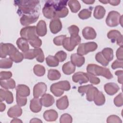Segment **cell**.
Instances as JSON below:
<instances>
[{
    "instance_id": "6da1fadb",
    "label": "cell",
    "mask_w": 123,
    "mask_h": 123,
    "mask_svg": "<svg viewBox=\"0 0 123 123\" xmlns=\"http://www.w3.org/2000/svg\"><path fill=\"white\" fill-rule=\"evenodd\" d=\"M39 0H14V5L18 6L17 13L19 15L39 14L40 6Z\"/></svg>"
},
{
    "instance_id": "7a4b0ae2",
    "label": "cell",
    "mask_w": 123,
    "mask_h": 123,
    "mask_svg": "<svg viewBox=\"0 0 123 123\" xmlns=\"http://www.w3.org/2000/svg\"><path fill=\"white\" fill-rule=\"evenodd\" d=\"M36 26H28L23 28L20 31V36L26 39L35 48H39L42 45V41L37 35Z\"/></svg>"
},
{
    "instance_id": "3957f363",
    "label": "cell",
    "mask_w": 123,
    "mask_h": 123,
    "mask_svg": "<svg viewBox=\"0 0 123 123\" xmlns=\"http://www.w3.org/2000/svg\"><path fill=\"white\" fill-rule=\"evenodd\" d=\"M67 0H48L46 2L42 9L44 16L48 19H53L55 18L56 12L58 8L67 3Z\"/></svg>"
},
{
    "instance_id": "277c9868",
    "label": "cell",
    "mask_w": 123,
    "mask_h": 123,
    "mask_svg": "<svg viewBox=\"0 0 123 123\" xmlns=\"http://www.w3.org/2000/svg\"><path fill=\"white\" fill-rule=\"evenodd\" d=\"M87 72L94 75H101L108 79H111L113 75L108 68L99 66L95 64H89L86 67Z\"/></svg>"
},
{
    "instance_id": "5b68a950",
    "label": "cell",
    "mask_w": 123,
    "mask_h": 123,
    "mask_svg": "<svg viewBox=\"0 0 123 123\" xmlns=\"http://www.w3.org/2000/svg\"><path fill=\"white\" fill-rule=\"evenodd\" d=\"M71 88L70 83L66 80L60 81L52 84L50 87L51 92L56 97H60L64 91H68Z\"/></svg>"
},
{
    "instance_id": "8992f818",
    "label": "cell",
    "mask_w": 123,
    "mask_h": 123,
    "mask_svg": "<svg viewBox=\"0 0 123 123\" xmlns=\"http://www.w3.org/2000/svg\"><path fill=\"white\" fill-rule=\"evenodd\" d=\"M24 58L26 59L32 60L35 58L37 62H43L44 61V55L41 49L36 48L29 49L25 52L23 53Z\"/></svg>"
},
{
    "instance_id": "52a82bcc",
    "label": "cell",
    "mask_w": 123,
    "mask_h": 123,
    "mask_svg": "<svg viewBox=\"0 0 123 123\" xmlns=\"http://www.w3.org/2000/svg\"><path fill=\"white\" fill-rule=\"evenodd\" d=\"M81 41L80 37L78 35L76 36H71L66 37L63 41L62 46L63 48L69 51H72Z\"/></svg>"
},
{
    "instance_id": "ba28073f",
    "label": "cell",
    "mask_w": 123,
    "mask_h": 123,
    "mask_svg": "<svg viewBox=\"0 0 123 123\" xmlns=\"http://www.w3.org/2000/svg\"><path fill=\"white\" fill-rule=\"evenodd\" d=\"M98 48V45L95 42H89L81 43L79 45L77 49L78 54L83 56L87 54L89 52L95 51Z\"/></svg>"
},
{
    "instance_id": "9c48e42d",
    "label": "cell",
    "mask_w": 123,
    "mask_h": 123,
    "mask_svg": "<svg viewBox=\"0 0 123 123\" xmlns=\"http://www.w3.org/2000/svg\"><path fill=\"white\" fill-rule=\"evenodd\" d=\"M122 15L117 11H112L109 12L106 19V23L110 27H115L120 24V20Z\"/></svg>"
},
{
    "instance_id": "30bf717a",
    "label": "cell",
    "mask_w": 123,
    "mask_h": 123,
    "mask_svg": "<svg viewBox=\"0 0 123 123\" xmlns=\"http://www.w3.org/2000/svg\"><path fill=\"white\" fill-rule=\"evenodd\" d=\"M17 49L11 43H1L0 44V57L5 58L7 55H11Z\"/></svg>"
},
{
    "instance_id": "8fae6325",
    "label": "cell",
    "mask_w": 123,
    "mask_h": 123,
    "mask_svg": "<svg viewBox=\"0 0 123 123\" xmlns=\"http://www.w3.org/2000/svg\"><path fill=\"white\" fill-rule=\"evenodd\" d=\"M107 37L112 43L116 42L118 45L123 46V36L119 31L117 30H111L108 33Z\"/></svg>"
},
{
    "instance_id": "7c38bea8",
    "label": "cell",
    "mask_w": 123,
    "mask_h": 123,
    "mask_svg": "<svg viewBox=\"0 0 123 123\" xmlns=\"http://www.w3.org/2000/svg\"><path fill=\"white\" fill-rule=\"evenodd\" d=\"M47 86L45 83L39 82L35 85L33 88V96L34 98H38L45 94Z\"/></svg>"
},
{
    "instance_id": "4fadbf2b",
    "label": "cell",
    "mask_w": 123,
    "mask_h": 123,
    "mask_svg": "<svg viewBox=\"0 0 123 123\" xmlns=\"http://www.w3.org/2000/svg\"><path fill=\"white\" fill-rule=\"evenodd\" d=\"M39 14L24 15L20 18V23L22 25L27 26L35 23L39 18Z\"/></svg>"
},
{
    "instance_id": "5bb4252c",
    "label": "cell",
    "mask_w": 123,
    "mask_h": 123,
    "mask_svg": "<svg viewBox=\"0 0 123 123\" xmlns=\"http://www.w3.org/2000/svg\"><path fill=\"white\" fill-rule=\"evenodd\" d=\"M62 28V24L58 18L52 19L49 23V29L53 34H57L59 32Z\"/></svg>"
},
{
    "instance_id": "9a60e30c",
    "label": "cell",
    "mask_w": 123,
    "mask_h": 123,
    "mask_svg": "<svg viewBox=\"0 0 123 123\" xmlns=\"http://www.w3.org/2000/svg\"><path fill=\"white\" fill-rule=\"evenodd\" d=\"M0 100L1 102L5 100L8 104L12 103L13 101L12 93L7 89L4 90L1 88L0 89Z\"/></svg>"
},
{
    "instance_id": "2e32d148",
    "label": "cell",
    "mask_w": 123,
    "mask_h": 123,
    "mask_svg": "<svg viewBox=\"0 0 123 123\" xmlns=\"http://www.w3.org/2000/svg\"><path fill=\"white\" fill-rule=\"evenodd\" d=\"M72 80L74 82L79 83L80 84L86 83L89 81L86 74L82 72L75 73L72 76Z\"/></svg>"
},
{
    "instance_id": "e0dca14e",
    "label": "cell",
    "mask_w": 123,
    "mask_h": 123,
    "mask_svg": "<svg viewBox=\"0 0 123 123\" xmlns=\"http://www.w3.org/2000/svg\"><path fill=\"white\" fill-rule=\"evenodd\" d=\"M82 35L86 39H94L96 37L97 33L93 28L86 26L83 29Z\"/></svg>"
},
{
    "instance_id": "ac0fdd59",
    "label": "cell",
    "mask_w": 123,
    "mask_h": 123,
    "mask_svg": "<svg viewBox=\"0 0 123 123\" xmlns=\"http://www.w3.org/2000/svg\"><path fill=\"white\" fill-rule=\"evenodd\" d=\"M16 96L21 97H27L30 95V89L28 86L25 85H19L16 88Z\"/></svg>"
},
{
    "instance_id": "d6986e66",
    "label": "cell",
    "mask_w": 123,
    "mask_h": 123,
    "mask_svg": "<svg viewBox=\"0 0 123 123\" xmlns=\"http://www.w3.org/2000/svg\"><path fill=\"white\" fill-rule=\"evenodd\" d=\"M119 89V86L114 83H108L104 86V90L106 93L109 95L115 94Z\"/></svg>"
},
{
    "instance_id": "ffe728a7",
    "label": "cell",
    "mask_w": 123,
    "mask_h": 123,
    "mask_svg": "<svg viewBox=\"0 0 123 123\" xmlns=\"http://www.w3.org/2000/svg\"><path fill=\"white\" fill-rule=\"evenodd\" d=\"M22 114V109L19 105H14L11 107L7 112L9 117L15 118L20 116Z\"/></svg>"
},
{
    "instance_id": "44dd1931",
    "label": "cell",
    "mask_w": 123,
    "mask_h": 123,
    "mask_svg": "<svg viewBox=\"0 0 123 123\" xmlns=\"http://www.w3.org/2000/svg\"><path fill=\"white\" fill-rule=\"evenodd\" d=\"M42 105L40 99L34 98L30 101V109L32 112L37 113L41 111Z\"/></svg>"
},
{
    "instance_id": "7402d4cb",
    "label": "cell",
    "mask_w": 123,
    "mask_h": 123,
    "mask_svg": "<svg viewBox=\"0 0 123 123\" xmlns=\"http://www.w3.org/2000/svg\"><path fill=\"white\" fill-rule=\"evenodd\" d=\"M58 117L57 112L54 110L51 109L46 111L43 113L44 119L48 122L55 121Z\"/></svg>"
},
{
    "instance_id": "603a6c76",
    "label": "cell",
    "mask_w": 123,
    "mask_h": 123,
    "mask_svg": "<svg viewBox=\"0 0 123 123\" xmlns=\"http://www.w3.org/2000/svg\"><path fill=\"white\" fill-rule=\"evenodd\" d=\"M71 62L77 67L82 66L85 62V58L77 53L72 54L71 56Z\"/></svg>"
},
{
    "instance_id": "cb8c5ba5",
    "label": "cell",
    "mask_w": 123,
    "mask_h": 123,
    "mask_svg": "<svg viewBox=\"0 0 123 123\" xmlns=\"http://www.w3.org/2000/svg\"><path fill=\"white\" fill-rule=\"evenodd\" d=\"M36 32L38 36L44 37L47 32V25L44 20H40L36 26Z\"/></svg>"
},
{
    "instance_id": "d4e9b609",
    "label": "cell",
    "mask_w": 123,
    "mask_h": 123,
    "mask_svg": "<svg viewBox=\"0 0 123 123\" xmlns=\"http://www.w3.org/2000/svg\"><path fill=\"white\" fill-rule=\"evenodd\" d=\"M40 101L43 106L49 107L53 104L54 98L52 95L49 94H45L40 98Z\"/></svg>"
},
{
    "instance_id": "484cf974",
    "label": "cell",
    "mask_w": 123,
    "mask_h": 123,
    "mask_svg": "<svg viewBox=\"0 0 123 123\" xmlns=\"http://www.w3.org/2000/svg\"><path fill=\"white\" fill-rule=\"evenodd\" d=\"M28 41L24 38L20 37L16 41V45L22 52H25L29 49Z\"/></svg>"
},
{
    "instance_id": "4316f807",
    "label": "cell",
    "mask_w": 123,
    "mask_h": 123,
    "mask_svg": "<svg viewBox=\"0 0 123 123\" xmlns=\"http://www.w3.org/2000/svg\"><path fill=\"white\" fill-rule=\"evenodd\" d=\"M69 101L67 96H64L56 101V106L61 110H63L68 108Z\"/></svg>"
},
{
    "instance_id": "83f0119b",
    "label": "cell",
    "mask_w": 123,
    "mask_h": 123,
    "mask_svg": "<svg viewBox=\"0 0 123 123\" xmlns=\"http://www.w3.org/2000/svg\"><path fill=\"white\" fill-rule=\"evenodd\" d=\"M62 70L64 74L69 75L74 72L75 66L71 62H68L62 65Z\"/></svg>"
},
{
    "instance_id": "f1b7e54d",
    "label": "cell",
    "mask_w": 123,
    "mask_h": 123,
    "mask_svg": "<svg viewBox=\"0 0 123 123\" xmlns=\"http://www.w3.org/2000/svg\"><path fill=\"white\" fill-rule=\"evenodd\" d=\"M0 85L5 89H13L15 87V82L12 78L7 80H0Z\"/></svg>"
},
{
    "instance_id": "f546056e",
    "label": "cell",
    "mask_w": 123,
    "mask_h": 123,
    "mask_svg": "<svg viewBox=\"0 0 123 123\" xmlns=\"http://www.w3.org/2000/svg\"><path fill=\"white\" fill-rule=\"evenodd\" d=\"M93 101L98 106L103 105L105 102V98L102 92L98 90L94 96Z\"/></svg>"
},
{
    "instance_id": "4dcf8cb0",
    "label": "cell",
    "mask_w": 123,
    "mask_h": 123,
    "mask_svg": "<svg viewBox=\"0 0 123 123\" xmlns=\"http://www.w3.org/2000/svg\"><path fill=\"white\" fill-rule=\"evenodd\" d=\"M105 13L106 10L105 8L101 5H98L95 8L93 15L96 19H101L104 17Z\"/></svg>"
},
{
    "instance_id": "1f68e13d",
    "label": "cell",
    "mask_w": 123,
    "mask_h": 123,
    "mask_svg": "<svg viewBox=\"0 0 123 123\" xmlns=\"http://www.w3.org/2000/svg\"><path fill=\"white\" fill-rule=\"evenodd\" d=\"M97 88L96 87L93 86L92 85H91V86L88 88L87 90L86 91V99L88 101H93L94 96L96 94V93L98 91Z\"/></svg>"
},
{
    "instance_id": "d6a6232c",
    "label": "cell",
    "mask_w": 123,
    "mask_h": 123,
    "mask_svg": "<svg viewBox=\"0 0 123 123\" xmlns=\"http://www.w3.org/2000/svg\"><path fill=\"white\" fill-rule=\"evenodd\" d=\"M68 5L72 12L76 13L81 8V5L78 0H70L68 1Z\"/></svg>"
},
{
    "instance_id": "836d02e7",
    "label": "cell",
    "mask_w": 123,
    "mask_h": 123,
    "mask_svg": "<svg viewBox=\"0 0 123 123\" xmlns=\"http://www.w3.org/2000/svg\"><path fill=\"white\" fill-rule=\"evenodd\" d=\"M12 60L18 63L21 62L24 58V56L23 53L19 52L17 49L9 57Z\"/></svg>"
},
{
    "instance_id": "e575fe53",
    "label": "cell",
    "mask_w": 123,
    "mask_h": 123,
    "mask_svg": "<svg viewBox=\"0 0 123 123\" xmlns=\"http://www.w3.org/2000/svg\"><path fill=\"white\" fill-rule=\"evenodd\" d=\"M101 53L105 59L109 62L113 58V51L110 48H105L102 49Z\"/></svg>"
},
{
    "instance_id": "d590c367",
    "label": "cell",
    "mask_w": 123,
    "mask_h": 123,
    "mask_svg": "<svg viewBox=\"0 0 123 123\" xmlns=\"http://www.w3.org/2000/svg\"><path fill=\"white\" fill-rule=\"evenodd\" d=\"M61 76L60 72L55 69H50L48 71V77L49 80L53 81L57 80L60 78Z\"/></svg>"
},
{
    "instance_id": "8d00e7d4",
    "label": "cell",
    "mask_w": 123,
    "mask_h": 123,
    "mask_svg": "<svg viewBox=\"0 0 123 123\" xmlns=\"http://www.w3.org/2000/svg\"><path fill=\"white\" fill-rule=\"evenodd\" d=\"M92 10L93 8L92 7H90L88 9H83L79 12L78 15L81 19H87L91 17V11Z\"/></svg>"
},
{
    "instance_id": "74e56055",
    "label": "cell",
    "mask_w": 123,
    "mask_h": 123,
    "mask_svg": "<svg viewBox=\"0 0 123 123\" xmlns=\"http://www.w3.org/2000/svg\"><path fill=\"white\" fill-rule=\"evenodd\" d=\"M13 61L10 58H5L0 60V68L8 69L12 67Z\"/></svg>"
},
{
    "instance_id": "f35d334b",
    "label": "cell",
    "mask_w": 123,
    "mask_h": 123,
    "mask_svg": "<svg viewBox=\"0 0 123 123\" xmlns=\"http://www.w3.org/2000/svg\"><path fill=\"white\" fill-rule=\"evenodd\" d=\"M46 62L47 64L50 67H56L59 64L58 59L53 56L49 55L46 58Z\"/></svg>"
},
{
    "instance_id": "ab89813d",
    "label": "cell",
    "mask_w": 123,
    "mask_h": 123,
    "mask_svg": "<svg viewBox=\"0 0 123 123\" xmlns=\"http://www.w3.org/2000/svg\"><path fill=\"white\" fill-rule=\"evenodd\" d=\"M69 12V11L66 6H62L58 9L56 12L55 17L56 18H64L66 17Z\"/></svg>"
},
{
    "instance_id": "60d3db41",
    "label": "cell",
    "mask_w": 123,
    "mask_h": 123,
    "mask_svg": "<svg viewBox=\"0 0 123 123\" xmlns=\"http://www.w3.org/2000/svg\"><path fill=\"white\" fill-rule=\"evenodd\" d=\"M34 74L38 76H42L45 74V67L40 64H36L33 68Z\"/></svg>"
},
{
    "instance_id": "b9f144b4",
    "label": "cell",
    "mask_w": 123,
    "mask_h": 123,
    "mask_svg": "<svg viewBox=\"0 0 123 123\" xmlns=\"http://www.w3.org/2000/svg\"><path fill=\"white\" fill-rule=\"evenodd\" d=\"M95 59L97 62L100 63L103 66H106L109 64V62L105 59L101 52H98L96 54L95 56Z\"/></svg>"
},
{
    "instance_id": "7bdbcfd3",
    "label": "cell",
    "mask_w": 123,
    "mask_h": 123,
    "mask_svg": "<svg viewBox=\"0 0 123 123\" xmlns=\"http://www.w3.org/2000/svg\"><path fill=\"white\" fill-rule=\"evenodd\" d=\"M72 121V116L68 113L63 114L60 119V122L61 123H71Z\"/></svg>"
},
{
    "instance_id": "ee69618b",
    "label": "cell",
    "mask_w": 123,
    "mask_h": 123,
    "mask_svg": "<svg viewBox=\"0 0 123 123\" xmlns=\"http://www.w3.org/2000/svg\"><path fill=\"white\" fill-rule=\"evenodd\" d=\"M68 30L71 36H76L78 35L79 29L77 26L72 25L68 28Z\"/></svg>"
},
{
    "instance_id": "f6af8a7d",
    "label": "cell",
    "mask_w": 123,
    "mask_h": 123,
    "mask_svg": "<svg viewBox=\"0 0 123 123\" xmlns=\"http://www.w3.org/2000/svg\"><path fill=\"white\" fill-rule=\"evenodd\" d=\"M55 57L58 59L59 62H62L66 60L67 58V54L64 51L61 50L55 54Z\"/></svg>"
},
{
    "instance_id": "bcb514c9",
    "label": "cell",
    "mask_w": 123,
    "mask_h": 123,
    "mask_svg": "<svg viewBox=\"0 0 123 123\" xmlns=\"http://www.w3.org/2000/svg\"><path fill=\"white\" fill-rule=\"evenodd\" d=\"M123 93H121L118 94L114 98V103L117 107H121L123 105Z\"/></svg>"
},
{
    "instance_id": "7dc6e473",
    "label": "cell",
    "mask_w": 123,
    "mask_h": 123,
    "mask_svg": "<svg viewBox=\"0 0 123 123\" xmlns=\"http://www.w3.org/2000/svg\"><path fill=\"white\" fill-rule=\"evenodd\" d=\"M86 75L88 78L89 79V81L90 82V83H91L93 85H98V84L100 82V79L97 77H96L95 75H94L92 74H89V73H86Z\"/></svg>"
},
{
    "instance_id": "c3c4849f",
    "label": "cell",
    "mask_w": 123,
    "mask_h": 123,
    "mask_svg": "<svg viewBox=\"0 0 123 123\" xmlns=\"http://www.w3.org/2000/svg\"><path fill=\"white\" fill-rule=\"evenodd\" d=\"M66 37V35H61L54 37L53 40V43L57 46L62 45L63 40Z\"/></svg>"
},
{
    "instance_id": "681fc988",
    "label": "cell",
    "mask_w": 123,
    "mask_h": 123,
    "mask_svg": "<svg viewBox=\"0 0 123 123\" xmlns=\"http://www.w3.org/2000/svg\"><path fill=\"white\" fill-rule=\"evenodd\" d=\"M107 122L108 123H121L122 121L121 119L117 115H110L107 118Z\"/></svg>"
},
{
    "instance_id": "f907efd6",
    "label": "cell",
    "mask_w": 123,
    "mask_h": 123,
    "mask_svg": "<svg viewBox=\"0 0 123 123\" xmlns=\"http://www.w3.org/2000/svg\"><path fill=\"white\" fill-rule=\"evenodd\" d=\"M16 102L18 105L19 106H24L26 105L27 103V98L26 97H21L16 95Z\"/></svg>"
},
{
    "instance_id": "816d5d0a",
    "label": "cell",
    "mask_w": 123,
    "mask_h": 123,
    "mask_svg": "<svg viewBox=\"0 0 123 123\" xmlns=\"http://www.w3.org/2000/svg\"><path fill=\"white\" fill-rule=\"evenodd\" d=\"M12 76V73L10 71H1L0 73V80H7Z\"/></svg>"
},
{
    "instance_id": "f5cc1de1",
    "label": "cell",
    "mask_w": 123,
    "mask_h": 123,
    "mask_svg": "<svg viewBox=\"0 0 123 123\" xmlns=\"http://www.w3.org/2000/svg\"><path fill=\"white\" fill-rule=\"evenodd\" d=\"M112 69H116L117 68H122L123 67V61L116 60L113 62L111 65Z\"/></svg>"
},
{
    "instance_id": "db71d44e",
    "label": "cell",
    "mask_w": 123,
    "mask_h": 123,
    "mask_svg": "<svg viewBox=\"0 0 123 123\" xmlns=\"http://www.w3.org/2000/svg\"><path fill=\"white\" fill-rule=\"evenodd\" d=\"M123 46H121L120 47H119L116 52V56L118 60L123 61Z\"/></svg>"
},
{
    "instance_id": "11a10c76",
    "label": "cell",
    "mask_w": 123,
    "mask_h": 123,
    "mask_svg": "<svg viewBox=\"0 0 123 123\" xmlns=\"http://www.w3.org/2000/svg\"><path fill=\"white\" fill-rule=\"evenodd\" d=\"M115 74L118 76V82L121 84L123 83V72L122 70H118L115 72Z\"/></svg>"
},
{
    "instance_id": "9f6ffc18",
    "label": "cell",
    "mask_w": 123,
    "mask_h": 123,
    "mask_svg": "<svg viewBox=\"0 0 123 123\" xmlns=\"http://www.w3.org/2000/svg\"><path fill=\"white\" fill-rule=\"evenodd\" d=\"M90 86H91V85H86V86H79L78 89V92L82 94H84L86 93L88 88Z\"/></svg>"
},
{
    "instance_id": "6f0895ef",
    "label": "cell",
    "mask_w": 123,
    "mask_h": 123,
    "mask_svg": "<svg viewBox=\"0 0 123 123\" xmlns=\"http://www.w3.org/2000/svg\"><path fill=\"white\" fill-rule=\"evenodd\" d=\"M120 0H109V3L113 6H117L120 3Z\"/></svg>"
},
{
    "instance_id": "680465c9",
    "label": "cell",
    "mask_w": 123,
    "mask_h": 123,
    "mask_svg": "<svg viewBox=\"0 0 123 123\" xmlns=\"http://www.w3.org/2000/svg\"><path fill=\"white\" fill-rule=\"evenodd\" d=\"M6 109V105H5L4 103L1 102L0 104V111L2 112L3 111H4Z\"/></svg>"
},
{
    "instance_id": "91938a15",
    "label": "cell",
    "mask_w": 123,
    "mask_h": 123,
    "mask_svg": "<svg viewBox=\"0 0 123 123\" xmlns=\"http://www.w3.org/2000/svg\"><path fill=\"white\" fill-rule=\"evenodd\" d=\"M39 122L42 123V122L40 119L36 118L32 119V120H30V123H39Z\"/></svg>"
},
{
    "instance_id": "94428289",
    "label": "cell",
    "mask_w": 123,
    "mask_h": 123,
    "mask_svg": "<svg viewBox=\"0 0 123 123\" xmlns=\"http://www.w3.org/2000/svg\"><path fill=\"white\" fill-rule=\"evenodd\" d=\"M82 1L86 4H93L95 1L91 0H83Z\"/></svg>"
},
{
    "instance_id": "6125c7cd",
    "label": "cell",
    "mask_w": 123,
    "mask_h": 123,
    "mask_svg": "<svg viewBox=\"0 0 123 123\" xmlns=\"http://www.w3.org/2000/svg\"><path fill=\"white\" fill-rule=\"evenodd\" d=\"M11 122V123H22V121L18 119H16L15 118L13 119Z\"/></svg>"
},
{
    "instance_id": "be15d7a7",
    "label": "cell",
    "mask_w": 123,
    "mask_h": 123,
    "mask_svg": "<svg viewBox=\"0 0 123 123\" xmlns=\"http://www.w3.org/2000/svg\"><path fill=\"white\" fill-rule=\"evenodd\" d=\"M99 2H101V3H103V4H107L108 3H109V0H99Z\"/></svg>"
}]
</instances>
